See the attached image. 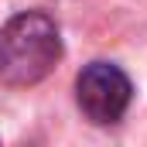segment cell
<instances>
[{
  "label": "cell",
  "instance_id": "cell-1",
  "mask_svg": "<svg viewBox=\"0 0 147 147\" xmlns=\"http://www.w3.org/2000/svg\"><path fill=\"white\" fill-rule=\"evenodd\" d=\"M62 58V34L48 14L24 10L0 28V82L24 89L51 72Z\"/></svg>",
  "mask_w": 147,
  "mask_h": 147
},
{
  "label": "cell",
  "instance_id": "cell-2",
  "mask_svg": "<svg viewBox=\"0 0 147 147\" xmlns=\"http://www.w3.org/2000/svg\"><path fill=\"white\" fill-rule=\"evenodd\" d=\"M130 79L110 62H92L75 79V103L89 123H116L130 106Z\"/></svg>",
  "mask_w": 147,
  "mask_h": 147
}]
</instances>
